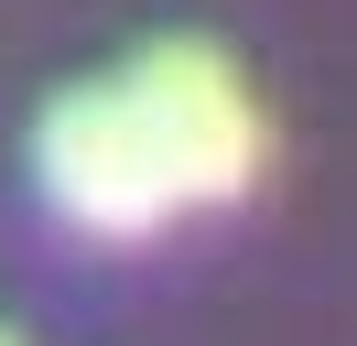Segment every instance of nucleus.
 <instances>
[{"label":"nucleus","mask_w":357,"mask_h":346,"mask_svg":"<svg viewBox=\"0 0 357 346\" xmlns=\"http://www.w3.org/2000/svg\"><path fill=\"white\" fill-rule=\"evenodd\" d=\"M119 98H130V119H141V141H152V163H162V184H174L184 216L195 206H238V195L260 184L271 119H260V98H249V76L206 33L141 43V54L119 65Z\"/></svg>","instance_id":"f257e3e1"},{"label":"nucleus","mask_w":357,"mask_h":346,"mask_svg":"<svg viewBox=\"0 0 357 346\" xmlns=\"http://www.w3.org/2000/svg\"><path fill=\"white\" fill-rule=\"evenodd\" d=\"M33 184L87 238H152V227L184 216L174 184H162V163H152V141H141V119H130V98H119V76L66 86L33 119Z\"/></svg>","instance_id":"f03ea898"},{"label":"nucleus","mask_w":357,"mask_h":346,"mask_svg":"<svg viewBox=\"0 0 357 346\" xmlns=\"http://www.w3.org/2000/svg\"><path fill=\"white\" fill-rule=\"evenodd\" d=\"M0 346H11V336H0Z\"/></svg>","instance_id":"7ed1b4c3"}]
</instances>
